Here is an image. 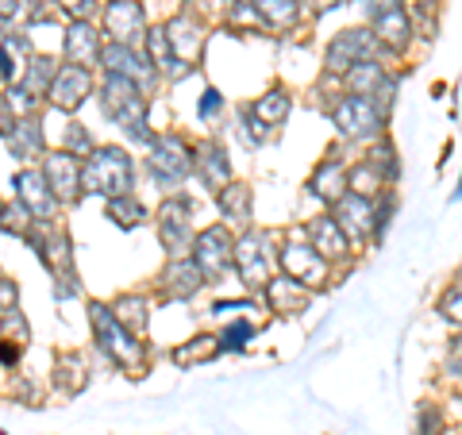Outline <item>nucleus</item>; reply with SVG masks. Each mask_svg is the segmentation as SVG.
I'll list each match as a JSON object with an SVG mask.
<instances>
[{
  "mask_svg": "<svg viewBox=\"0 0 462 435\" xmlns=\"http://www.w3.org/2000/svg\"><path fill=\"white\" fill-rule=\"evenodd\" d=\"M100 112H105V120H112L116 127H124L135 143H143L147 151L158 139L147 127V89H139L135 81H127L120 74H105V85H100Z\"/></svg>",
  "mask_w": 462,
  "mask_h": 435,
  "instance_id": "f257e3e1",
  "label": "nucleus"
},
{
  "mask_svg": "<svg viewBox=\"0 0 462 435\" xmlns=\"http://www.w3.org/2000/svg\"><path fill=\"white\" fill-rule=\"evenodd\" d=\"M135 185V162L124 147H97L81 162V193H97L105 200L127 197Z\"/></svg>",
  "mask_w": 462,
  "mask_h": 435,
  "instance_id": "f03ea898",
  "label": "nucleus"
},
{
  "mask_svg": "<svg viewBox=\"0 0 462 435\" xmlns=\"http://www.w3.org/2000/svg\"><path fill=\"white\" fill-rule=\"evenodd\" d=\"M89 324H93V336L100 343V351L108 355V362H116V366H124L132 374L143 370V343L116 320V312L105 301H89Z\"/></svg>",
  "mask_w": 462,
  "mask_h": 435,
  "instance_id": "7ed1b4c3",
  "label": "nucleus"
},
{
  "mask_svg": "<svg viewBox=\"0 0 462 435\" xmlns=\"http://www.w3.org/2000/svg\"><path fill=\"white\" fill-rule=\"evenodd\" d=\"M147 170L162 190H178V185L197 170V147H189L178 132L158 135L147 151Z\"/></svg>",
  "mask_w": 462,
  "mask_h": 435,
  "instance_id": "20e7f679",
  "label": "nucleus"
},
{
  "mask_svg": "<svg viewBox=\"0 0 462 435\" xmlns=\"http://www.w3.org/2000/svg\"><path fill=\"white\" fill-rule=\"evenodd\" d=\"M378 54H382V39L374 35V27H346V32H339L328 42L324 69L343 78L346 69H355L358 62H378Z\"/></svg>",
  "mask_w": 462,
  "mask_h": 435,
  "instance_id": "39448f33",
  "label": "nucleus"
},
{
  "mask_svg": "<svg viewBox=\"0 0 462 435\" xmlns=\"http://www.w3.org/2000/svg\"><path fill=\"white\" fill-rule=\"evenodd\" d=\"M158 239H162L166 255L170 258H181L185 251H193V200L173 193L162 200V208H158Z\"/></svg>",
  "mask_w": 462,
  "mask_h": 435,
  "instance_id": "423d86ee",
  "label": "nucleus"
},
{
  "mask_svg": "<svg viewBox=\"0 0 462 435\" xmlns=\"http://www.w3.org/2000/svg\"><path fill=\"white\" fill-rule=\"evenodd\" d=\"M193 263L205 273V282H220L236 266V239H231L227 224H212L193 239Z\"/></svg>",
  "mask_w": 462,
  "mask_h": 435,
  "instance_id": "0eeeda50",
  "label": "nucleus"
},
{
  "mask_svg": "<svg viewBox=\"0 0 462 435\" xmlns=\"http://www.w3.org/2000/svg\"><path fill=\"white\" fill-rule=\"evenodd\" d=\"M382 120L385 116L374 108L370 97L343 93L336 105H331V124H336L346 139H378L382 135Z\"/></svg>",
  "mask_w": 462,
  "mask_h": 435,
  "instance_id": "6e6552de",
  "label": "nucleus"
},
{
  "mask_svg": "<svg viewBox=\"0 0 462 435\" xmlns=\"http://www.w3.org/2000/svg\"><path fill=\"white\" fill-rule=\"evenodd\" d=\"M236 273L247 289H266L270 282V236L258 227H247L236 239Z\"/></svg>",
  "mask_w": 462,
  "mask_h": 435,
  "instance_id": "1a4fd4ad",
  "label": "nucleus"
},
{
  "mask_svg": "<svg viewBox=\"0 0 462 435\" xmlns=\"http://www.w3.org/2000/svg\"><path fill=\"white\" fill-rule=\"evenodd\" d=\"M100 66H105V74H120L127 81H135L139 89H154L158 85V69L154 62L147 58L143 47H124V42H108L105 51H100Z\"/></svg>",
  "mask_w": 462,
  "mask_h": 435,
  "instance_id": "9d476101",
  "label": "nucleus"
},
{
  "mask_svg": "<svg viewBox=\"0 0 462 435\" xmlns=\"http://www.w3.org/2000/svg\"><path fill=\"white\" fill-rule=\"evenodd\" d=\"M105 35H108V42L143 47V39H147V12H143L139 0H108L105 5Z\"/></svg>",
  "mask_w": 462,
  "mask_h": 435,
  "instance_id": "9b49d317",
  "label": "nucleus"
},
{
  "mask_svg": "<svg viewBox=\"0 0 462 435\" xmlns=\"http://www.w3.org/2000/svg\"><path fill=\"white\" fill-rule=\"evenodd\" d=\"M331 216H336V224L343 227V236L351 243H366L378 231V200H370V197L346 193L331 205Z\"/></svg>",
  "mask_w": 462,
  "mask_h": 435,
  "instance_id": "f8f14e48",
  "label": "nucleus"
},
{
  "mask_svg": "<svg viewBox=\"0 0 462 435\" xmlns=\"http://www.w3.org/2000/svg\"><path fill=\"white\" fill-rule=\"evenodd\" d=\"M278 263H282V270L289 273V278L300 282V285H309V289L328 278V258L316 251L312 243H293V239H289L278 251Z\"/></svg>",
  "mask_w": 462,
  "mask_h": 435,
  "instance_id": "ddd939ff",
  "label": "nucleus"
},
{
  "mask_svg": "<svg viewBox=\"0 0 462 435\" xmlns=\"http://www.w3.org/2000/svg\"><path fill=\"white\" fill-rule=\"evenodd\" d=\"M12 185H16V197H20V205L35 216V220H54V212H58V200L54 193H51V185H47V173H42V166L35 170H20L16 178H12Z\"/></svg>",
  "mask_w": 462,
  "mask_h": 435,
  "instance_id": "4468645a",
  "label": "nucleus"
},
{
  "mask_svg": "<svg viewBox=\"0 0 462 435\" xmlns=\"http://www.w3.org/2000/svg\"><path fill=\"white\" fill-rule=\"evenodd\" d=\"M51 105L54 108H62V112H74L85 105V97H93V74H89V66H74V62H66L62 69H58V78L51 85Z\"/></svg>",
  "mask_w": 462,
  "mask_h": 435,
  "instance_id": "2eb2a0df",
  "label": "nucleus"
},
{
  "mask_svg": "<svg viewBox=\"0 0 462 435\" xmlns=\"http://www.w3.org/2000/svg\"><path fill=\"white\" fill-rule=\"evenodd\" d=\"M42 173H47V185L58 200H78L81 197V162L78 154L69 151H54L42 154Z\"/></svg>",
  "mask_w": 462,
  "mask_h": 435,
  "instance_id": "dca6fc26",
  "label": "nucleus"
},
{
  "mask_svg": "<svg viewBox=\"0 0 462 435\" xmlns=\"http://www.w3.org/2000/svg\"><path fill=\"white\" fill-rule=\"evenodd\" d=\"M200 285L208 282L193 258H170V266L158 273V289H162L166 301H189L193 293H200Z\"/></svg>",
  "mask_w": 462,
  "mask_h": 435,
  "instance_id": "f3484780",
  "label": "nucleus"
},
{
  "mask_svg": "<svg viewBox=\"0 0 462 435\" xmlns=\"http://www.w3.org/2000/svg\"><path fill=\"white\" fill-rule=\"evenodd\" d=\"M100 39H105V35H100L89 20H74V23L66 27V39H62L66 62H74V66L100 62V51H105V42H100Z\"/></svg>",
  "mask_w": 462,
  "mask_h": 435,
  "instance_id": "a211bd4d",
  "label": "nucleus"
},
{
  "mask_svg": "<svg viewBox=\"0 0 462 435\" xmlns=\"http://www.w3.org/2000/svg\"><path fill=\"white\" fill-rule=\"evenodd\" d=\"M305 236H309V243L316 246V251L328 258V263H339V258L351 255V239L343 236V227L336 224V216H316V220H309Z\"/></svg>",
  "mask_w": 462,
  "mask_h": 435,
  "instance_id": "6ab92c4d",
  "label": "nucleus"
},
{
  "mask_svg": "<svg viewBox=\"0 0 462 435\" xmlns=\"http://www.w3.org/2000/svg\"><path fill=\"white\" fill-rule=\"evenodd\" d=\"M197 173L208 190H224L231 185V158L220 143H200L197 147Z\"/></svg>",
  "mask_w": 462,
  "mask_h": 435,
  "instance_id": "aec40b11",
  "label": "nucleus"
},
{
  "mask_svg": "<svg viewBox=\"0 0 462 435\" xmlns=\"http://www.w3.org/2000/svg\"><path fill=\"white\" fill-rule=\"evenodd\" d=\"M263 293H266L270 309H273V312H285V316H289V312H300V309L309 304V285L293 282L289 273H278V278H270Z\"/></svg>",
  "mask_w": 462,
  "mask_h": 435,
  "instance_id": "412c9836",
  "label": "nucleus"
},
{
  "mask_svg": "<svg viewBox=\"0 0 462 435\" xmlns=\"http://www.w3.org/2000/svg\"><path fill=\"white\" fill-rule=\"evenodd\" d=\"M346 173H351V170H346L339 158H328V162L316 170V173H312V181H309L312 197H320L324 205H336L339 197L351 193V185H346Z\"/></svg>",
  "mask_w": 462,
  "mask_h": 435,
  "instance_id": "4be33fe9",
  "label": "nucleus"
},
{
  "mask_svg": "<svg viewBox=\"0 0 462 435\" xmlns=\"http://www.w3.org/2000/svg\"><path fill=\"white\" fill-rule=\"evenodd\" d=\"M8 147L16 151V158H42L47 154V135H42V124L35 116H20L16 127L5 135Z\"/></svg>",
  "mask_w": 462,
  "mask_h": 435,
  "instance_id": "5701e85b",
  "label": "nucleus"
},
{
  "mask_svg": "<svg viewBox=\"0 0 462 435\" xmlns=\"http://www.w3.org/2000/svg\"><path fill=\"white\" fill-rule=\"evenodd\" d=\"M166 32H170V42H173V54H178L181 62H193V58L200 54V47H205V32H200V23L189 20V16L170 20Z\"/></svg>",
  "mask_w": 462,
  "mask_h": 435,
  "instance_id": "b1692460",
  "label": "nucleus"
},
{
  "mask_svg": "<svg viewBox=\"0 0 462 435\" xmlns=\"http://www.w3.org/2000/svg\"><path fill=\"white\" fill-rule=\"evenodd\" d=\"M58 69H62V66H58V62H54V58H51V54H35V58H32V62H27V66H23L20 89H27V93H32L35 100H42V97H47V93H51V85H54V78H58Z\"/></svg>",
  "mask_w": 462,
  "mask_h": 435,
  "instance_id": "393cba45",
  "label": "nucleus"
},
{
  "mask_svg": "<svg viewBox=\"0 0 462 435\" xmlns=\"http://www.w3.org/2000/svg\"><path fill=\"white\" fill-rule=\"evenodd\" d=\"M112 312H116V320H120L127 331H132L135 339H139V336H147V324H151V304L143 301V297H135V293L116 297Z\"/></svg>",
  "mask_w": 462,
  "mask_h": 435,
  "instance_id": "a878e982",
  "label": "nucleus"
},
{
  "mask_svg": "<svg viewBox=\"0 0 462 435\" xmlns=\"http://www.w3.org/2000/svg\"><path fill=\"white\" fill-rule=\"evenodd\" d=\"M374 35L382 39V47L404 51L412 42V23H409V16H404L401 8H393V12H385L382 20H374Z\"/></svg>",
  "mask_w": 462,
  "mask_h": 435,
  "instance_id": "bb28decb",
  "label": "nucleus"
},
{
  "mask_svg": "<svg viewBox=\"0 0 462 435\" xmlns=\"http://www.w3.org/2000/svg\"><path fill=\"white\" fill-rule=\"evenodd\" d=\"M343 81H346V89H351L355 97H370L374 100L382 93V85L389 81V74H385V66H378V62H358L355 69H346Z\"/></svg>",
  "mask_w": 462,
  "mask_h": 435,
  "instance_id": "cd10ccee",
  "label": "nucleus"
},
{
  "mask_svg": "<svg viewBox=\"0 0 462 435\" xmlns=\"http://www.w3.org/2000/svg\"><path fill=\"white\" fill-rule=\"evenodd\" d=\"M216 200H220V212H224L227 224H247V220H251V200H254V197H251V190H247L243 181L224 185Z\"/></svg>",
  "mask_w": 462,
  "mask_h": 435,
  "instance_id": "c85d7f7f",
  "label": "nucleus"
},
{
  "mask_svg": "<svg viewBox=\"0 0 462 435\" xmlns=\"http://www.w3.org/2000/svg\"><path fill=\"white\" fill-rule=\"evenodd\" d=\"M251 112H254L263 124L282 127V124L289 120V112H293V97H289L285 89H270L266 97H258V100H254Z\"/></svg>",
  "mask_w": 462,
  "mask_h": 435,
  "instance_id": "c756f323",
  "label": "nucleus"
},
{
  "mask_svg": "<svg viewBox=\"0 0 462 435\" xmlns=\"http://www.w3.org/2000/svg\"><path fill=\"white\" fill-rule=\"evenodd\" d=\"M105 216H108L116 227H124V231H132V227H139V224H147V208L139 205V197H135V193L116 197V200H105Z\"/></svg>",
  "mask_w": 462,
  "mask_h": 435,
  "instance_id": "7c9ffc66",
  "label": "nucleus"
},
{
  "mask_svg": "<svg viewBox=\"0 0 462 435\" xmlns=\"http://www.w3.org/2000/svg\"><path fill=\"white\" fill-rule=\"evenodd\" d=\"M216 355H220V339H216V336H193L189 343L173 347L170 358L178 362V366H197V362H208Z\"/></svg>",
  "mask_w": 462,
  "mask_h": 435,
  "instance_id": "2f4dec72",
  "label": "nucleus"
},
{
  "mask_svg": "<svg viewBox=\"0 0 462 435\" xmlns=\"http://www.w3.org/2000/svg\"><path fill=\"white\" fill-rule=\"evenodd\" d=\"M251 5L258 8V16L270 27H289L300 16V0H251Z\"/></svg>",
  "mask_w": 462,
  "mask_h": 435,
  "instance_id": "473e14b6",
  "label": "nucleus"
},
{
  "mask_svg": "<svg viewBox=\"0 0 462 435\" xmlns=\"http://www.w3.org/2000/svg\"><path fill=\"white\" fill-rule=\"evenodd\" d=\"M346 185H351V193H358V197H378L382 190H385V178H382V173L378 170H374L370 162H366V158H363V162H355V170L351 173H346Z\"/></svg>",
  "mask_w": 462,
  "mask_h": 435,
  "instance_id": "72a5a7b5",
  "label": "nucleus"
},
{
  "mask_svg": "<svg viewBox=\"0 0 462 435\" xmlns=\"http://www.w3.org/2000/svg\"><path fill=\"white\" fill-rule=\"evenodd\" d=\"M54 382L66 389V393H81L85 382H89V370H85V362L78 355H62L58 358V374H54Z\"/></svg>",
  "mask_w": 462,
  "mask_h": 435,
  "instance_id": "f704fd0d",
  "label": "nucleus"
},
{
  "mask_svg": "<svg viewBox=\"0 0 462 435\" xmlns=\"http://www.w3.org/2000/svg\"><path fill=\"white\" fill-rule=\"evenodd\" d=\"M35 227V216L27 212L20 200L16 205H5V212H0V231H8V236H20V239H27V231Z\"/></svg>",
  "mask_w": 462,
  "mask_h": 435,
  "instance_id": "c9c22d12",
  "label": "nucleus"
},
{
  "mask_svg": "<svg viewBox=\"0 0 462 435\" xmlns=\"http://www.w3.org/2000/svg\"><path fill=\"white\" fill-rule=\"evenodd\" d=\"M366 162L382 173L385 185H389V181H397V170H401V166H397V151H393V143H374L370 154H366Z\"/></svg>",
  "mask_w": 462,
  "mask_h": 435,
  "instance_id": "e433bc0d",
  "label": "nucleus"
},
{
  "mask_svg": "<svg viewBox=\"0 0 462 435\" xmlns=\"http://www.w3.org/2000/svg\"><path fill=\"white\" fill-rule=\"evenodd\" d=\"M251 336H254V324L243 320V316H236V320L224 328V336H220V351H243V347L251 343Z\"/></svg>",
  "mask_w": 462,
  "mask_h": 435,
  "instance_id": "4c0bfd02",
  "label": "nucleus"
},
{
  "mask_svg": "<svg viewBox=\"0 0 462 435\" xmlns=\"http://www.w3.org/2000/svg\"><path fill=\"white\" fill-rule=\"evenodd\" d=\"M239 139L247 143V147H263L270 143V124H263L251 108H243V127H239Z\"/></svg>",
  "mask_w": 462,
  "mask_h": 435,
  "instance_id": "58836bf2",
  "label": "nucleus"
},
{
  "mask_svg": "<svg viewBox=\"0 0 462 435\" xmlns=\"http://www.w3.org/2000/svg\"><path fill=\"white\" fill-rule=\"evenodd\" d=\"M66 151L69 154H78V158H89L93 151H97V143H93V135H89V127H85V124H69L66 127Z\"/></svg>",
  "mask_w": 462,
  "mask_h": 435,
  "instance_id": "ea45409f",
  "label": "nucleus"
},
{
  "mask_svg": "<svg viewBox=\"0 0 462 435\" xmlns=\"http://www.w3.org/2000/svg\"><path fill=\"white\" fill-rule=\"evenodd\" d=\"M439 316L443 320H451V324H458L462 328V278L447 289V293L439 297Z\"/></svg>",
  "mask_w": 462,
  "mask_h": 435,
  "instance_id": "a19ab883",
  "label": "nucleus"
},
{
  "mask_svg": "<svg viewBox=\"0 0 462 435\" xmlns=\"http://www.w3.org/2000/svg\"><path fill=\"white\" fill-rule=\"evenodd\" d=\"M54 5L62 8L69 20H89L97 12V0H54Z\"/></svg>",
  "mask_w": 462,
  "mask_h": 435,
  "instance_id": "79ce46f5",
  "label": "nucleus"
},
{
  "mask_svg": "<svg viewBox=\"0 0 462 435\" xmlns=\"http://www.w3.org/2000/svg\"><path fill=\"white\" fill-rule=\"evenodd\" d=\"M355 5H358V8H363V12H366V16H370V20H382V16H385V12H393V8H401V0H355Z\"/></svg>",
  "mask_w": 462,
  "mask_h": 435,
  "instance_id": "37998d69",
  "label": "nucleus"
},
{
  "mask_svg": "<svg viewBox=\"0 0 462 435\" xmlns=\"http://www.w3.org/2000/svg\"><path fill=\"white\" fill-rule=\"evenodd\" d=\"M220 108H224V97L216 93V89H205V100L197 105V116H200V120H212Z\"/></svg>",
  "mask_w": 462,
  "mask_h": 435,
  "instance_id": "c03bdc74",
  "label": "nucleus"
},
{
  "mask_svg": "<svg viewBox=\"0 0 462 435\" xmlns=\"http://www.w3.org/2000/svg\"><path fill=\"white\" fill-rule=\"evenodd\" d=\"M16 297H20V289L12 278H5L0 273V312H8V309H16Z\"/></svg>",
  "mask_w": 462,
  "mask_h": 435,
  "instance_id": "a18cd8bd",
  "label": "nucleus"
},
{
  "mask_svg": "<svg viewBox=\"0 0 462 435\" xmlns=\"http://www.w3.org/2000/svg\"><path fill=\"white\" fill-rule=\"evenodd\" d=\"M16 108H12V100H8V93H0V135H8L12 127H16Z\"/></svg>",
  "mask_w": 462,
  "mask_h": 435,
  "instance_id": "49530a36",
  "label": "nucleus"
},
{
  "mask_svg": "<svg viewBox=\"0 0 462 435\" xmlns=\"http://www.w3.org/2000/svg\"><path fill=\"white\" fill-rule=\"evenodd\" d=\"M212 312H216V316H231V312H258V304H254V301H220V304H212Z\"/></svg>",
  "mask_w": 462,
  "mask_h": 435,
  "instance_id": "de8ad7c7",
  "label": "nucleus"
},
{
  "mask_svg": "<svg viewBox=\"0 0 462 435\" xmlns=\"http://www.w3.org/2000/svg\"><path fill=\"white\" fill-rule=\"evenodd\" d=\"M447 370H451L455 378H462V336L451 339V347H447Z\"/></svg>",
  "mask_w": 462,
  "mask_h": 435,
  "instance_id": "09e8293b",
  "label": "nucleus"
},
{
  "mask_svg": "<svg viewBox=\"0 0 462 435\" xmlns=\"http://www.w3.org/2000/svg\"><path fill=\"white\" fill-rule=\"evenodd\" d=\"M27 16V0H0V20Z\"/></svg>",
  "mask_w": 462,
  "mask_h": 435,
  "instance_id": "8fccbe9b",
  "label": "nucleus"
},
{
  "mask_svg": "<svg viewBox=\"0 0 462 435\" xmlns=\"http://www.w3.org/2000/svg\"><path fill=\"white\" fill-rule=\"evenodd\" d=\"M20 351H23V343H12V339H0V362H20Z\"/></svg>",
  "mask_w": 462,
  "mask_h": 435,
  "instance_id": "3c124183",
  "label": "nucleus"
},
{
  "mask_svg": "<svg viewBox=\"0 0 462 435\" xmlns=\"http://www.w3.org/2000/svg\"><path fill=\"white\" fill-rule=\"evenodd\" d=\"M0 78H5V81L16 78V58H12L5 47H0Z\"/></svg>",
  "mask_w": 462,
  "mask_h": 435,
  "instance_id": "603ef678",
  "label": "nucleus"
},
{
  "mask_svg": "<svg viewBox=\"0 0 462 435\" xmlns=\"http://www.w3.org/2000/svg\"><path fill=\"white\" fill-rule=\"evenodd\" d=\"M420 420H424V435H436L439 431V412L436 409H424Z\"/></svg>",
  "mask_w": 462,
  "mask_h": 435,
  "instance_id": "864d4df0",
  "label": "nucleus"
},
{
  "mask_svg": "<svg viewBox=\"0 0 462 435\" xmlns=\"http://www.w3.org/2000/svg\"><path fill=\"white\" fill-rule=\"evenodd\" d=\"M309 5H312L316 12H328V8H336V5H343V0H309Z\"/></svg>",
  "mask_w": 462,
  "mask_h": 435,
  "instance_id": "5fc2aeb1",
  "label": "nucleus"
},
{
  "mask_svg": "<svg viewBox=\"0 0 462 435\" xmlns=\"http://www.w3.org/2000/svg\"><path fill=\"white\" fill-rule=\"evenodd\" d=\"M0 324H5V312H0Z\"/></svg>",
  "mask_w": 462,
  "mask_h": 435,
  "instance_id": "6e6d98bb",
  "label": "nucleus"
},
{
  "mask_svg": "<svg viewBox=\"0 0 462 435\" xmlns=\"http://www.w3.org/2000/svg\"><path fill=\"white\" fill-rule=\"evenodd\" d=\"M0 212H5V205H0Z\"/></svg>",
  "mask_w": 462,
  "mask_h": 435,
  "instance_id": "4d7b16f0",
  "label": "nucleus"
}]
</instances>
